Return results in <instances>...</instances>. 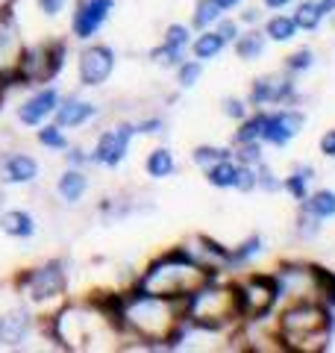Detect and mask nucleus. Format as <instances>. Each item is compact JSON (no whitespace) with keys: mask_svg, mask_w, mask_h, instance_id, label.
<instances>
[{"mask_svg":"<svg viewBox=\"0 0 335 353\" xmlns=\"http://www.w3.org/2000/svg\"><path fill=\"white\" fill-rule=\"evenodd\" d=\"M103 309H109V315L115 318V324L121 330V336L144 341L148 347H180L188 336L183 301L162 294H150L130 285L124 292L109 294L106 301H97Z\"/></svg>","mask_w":335,"mask_h":353,"instance_id":"obj_1","label":"nucleus"},{"mask_svg":"<svg viewBox=\"0 0 335 353\" xmlns=\"http://www.w3.org/2000/svg\"><path fill=\"white\" fill-rule=\"evenodd\" d=\"M218 277V274L206 271L200 262H194L188 256V250L180 248H171L165 250L162 256H156L148 268L139 274V280L132 285L150 292V294H162V297H174V301H185L192 292H197L206 280Z\"/></svg>","mask_w":335,"mask_h":353,"instance_id":"obj_2","label":"nucleus"},{"mask_svg":"<svg viewBox=\"0 0 335 353\" xmlns=\"http://www.w3.org/2000/svg\"><path fill=\"white\" fill-rule=\"evenodd\" d=\"M276 336L283 350H323L332 336V309L321 301L285 303L276 315Z\"/></svg>","mask_w":335,"mask_h":353,"instance_id":"obj_3","label":"nucleus"},{"mask_svg":"<svg viewBox=\"0 0 335 353\" xmlns=\"http://www.w3.org/2000/svg\"><path fill=\"white\" fill-rule=\"evenodd\" d=\"M185 324L200 333H223L230 327H241L238 297L232 280L212 277L183 301Z\"/></svg>","mask_w":335,"mask_h":353,"instance_id":"obj_4","label":"nucleus"},{"mask_svg":"<svg viewBox=\"0 0 335 353\" xmlns=\"http://www.w3.org/2000/svg\"><path fill=\"white\" fill-rule=\"evenodd\" d=\"M15 289L21 301L32 309V315L48 321L68 294V265H65V259H48L41 265H32L24 274H18Z\"/></svg>","mask_w":335,"mask_h":353,"instance_id":"obj_5","label":"nucleus"},{"mask_svg":"<svg viewBox=\"0 0 335 353\" xmlns=\"http://www.w3.org/2000/svg\"><path fill=\"white\" fill-rule=\"evenodd\" d=\"M65 57H68V41L65 39H39L27 41L24 59L18 65V85H48L65 68Z\"/></svg>","mask_w":335,"mask_h":353,"instance_id":"obj_6","label":"nucleus"},{"mask_svg":"<svg viewBox=\"0 0 335 353\" xmlns=\"http://www.w3.org/2000/svg\"><path fill=\"white\" fill-rule=\"evenodd\" d=\"M236 297H238V312L241 321H262L274 318L279 309V289L274 280V271H241L236 280Z\"/></svg>","mask_w":335,"mask_h":353,"instance_id":"obj_7","label":"nucleus"},{"mask_svg":"<svg viewBox=\"0 0 335 353\" xmlns=\"http://www.w3.org/2000/svg\"><path fill=\"white\" fill-rule=\"evenodd\" d=\"M27 39L24 27L15 15V9H0V92H6L9 85H18V65L24 59Z\"/></svg>","mask_w":335,"mask_h":353,"instance_id":"obj_8","label":"nucleus"},{"mask_svg":"<svg viewBox=\"0 0 335 353\" xmlns=\"http://www.w3.org/2000/svg\"><path fill=\"white\" fill-rule=\"evenodd\" d=\"M250 109H271V106H294L297 103V83L294 74L274 71V74H262L250 83V94H247Z\"/></svg>","mask_w":335,"mask_h":353,"instance_id":"obj_9","label":"nucleus"},{"mask_svg":"<svg viewBox=\"0 0 335 353\" xmlns=\"http://www.w3.org/2000/svg\"><path fill=\"white\" fill-rule=\"evenodd\" d=\"M115 65H118V53L112 44L85 41L80 53H77V77H80V85H85V88L103 85L109 77L115 74Z\"/></svg>","mask_w":335,"mask_h":353,"instance_id":"obj_10","label":"nucleus"},{"mask_svg":"<svg viewBox=\"0 0 335 353\" xmlns=\"http://www.w3.org/2000/svg\"><path fill=\"white\" fill-rule=\"evenodd\" d=\"M276 289H279V306L300 303V301H318V285L312 265L303 262H283L274 271Z\"/></svg>","mask_w":335,"mask_h":353,"instance_id":"obj_11","label":"nucleus"},{"mask_svg":"<svg viewBox=\"0 0 335 353\" xmlns=\"http://www.w3.org/2000/svg\"><path fill=\"white\" fill-rule=\"evenodd\" d=\"M136 121H121L112 130H103L92 148V159L100 168H118L130 157V145L136 139Z\"/></svg>","mask_w":335,"mask_h":353,"instance_id":"obj_12","label":"nucleus"},{"mask_svg":"<svg viewBox=\"0 0 335 353\" xmlns=\"http://www.w3.org/2000/svg\"><path fill=\"white\" fill-rule=\"evenodd\" d=\"M306 127V112L297 106L283 109H267L265 130H262V145L265 148H285L292 139H297Z\"/></svg>","mask_w":335,"mask_h":353,"instance_id":"obj_13","label":"nucleus"},{"mask_svg":"<svg viewBox=\"0 0 335 353\" xmlns=\"http://www.w3.org/2000/svg\"><path fill=\"white\" fill-rule=\"evenodd\" d=\"M62 101V92L56 85H36L32 92L15 106V118H18V124L21 127H27V130H36L41 127L44 121H53V112H56V106H59Z\"/></svg>","mask_w":335,"mask_h":353,"instance_id":"obj_14","label":"nucleus"},{"mask_svg":"<svg viewBox=\"0 0 335 353\" xmlns=\"http://www.w3.org/2000/svg\"><path fill=\"white\" fill-rule=\"evenodd\" d=\"M118 0H77L71 12V36L77 41H92L115 12Z\"/></svg>","mask_w":335,"mask_h":353,"instance_id":"obj_15","label":"nucleus"},{"mask_svg":"<svg viewBox=\"0 0 335 353\" xmlns=\"http://www.w3.org/2000/svg\"><path fill=\"white\" fill-rule=\"evenodd\" d=\"M41 174V165L32 153L12 150L0 159V183L3 185H30L36 183Z\"/></svg>","mask_w":335,"mask_h":353,"instance_id":"obj_16","label":"nucleus"},{"mask_svg":"<svg viewBox=\"0 0 335 353\" xmlns=\"http://www.w3.org/2000/svg\"><path fill=\"white\" fill-rule=\"evenodd\" d=\"M100 115L97 103L92 101H83L80 94H62L59 106L53 112V121L59 124L62 130H77V127H85Z\"/></svg>","mask_w":335,"mask_h":353,"instance_id":"obj_17","label":"nucleus"},{"mask_svg":"<svg viewBox=\"0 0 335 353\" xmlns=\"http://www.w3.org/2000/svg\"><path fill=\"white\" fill-rule=\"evenodd\" d=\"M92 189V180H88V171L85 168H65L56 180V197L65 203V206H80L83 197Z\"/></svg>","mask_w":335,"mask_h":353,"instance_id":"obj_18","label":"nucleus"},{"mask_svg":"<svg viewBox=\"0 0 335 353\" xmlns=\"http://www.w3.org/2000/svg\"><path fill=\"white\" fill-rule=\"evenodd\" d=\"M0 233L15 239V241H27L39 233V221L32 212H27V209H3L0 212Z\"/></svg>","mask_w":335,"mask_h":353,"instance_id":"obj_19","label":"nucleus"},{"mask_svg":"<svg viewBox=\"0 0 335 353\" xmlns=\"http://www.w3.org/2000/svg\"><path fill=\"white\" fill-rule=\"evenodd\" d=\"M265 253V239L259 233H250L244 241H238L236 248H230V259H227V274H241L244 268L259 259Z\"/></svg>","mask_w":335,"mask_h":353,"instance_id":"obj_20","label":"nucleus"},{"mask_svg":"<svg viewBox=\"0 0 335 353\" xmlns=\"http://www.w3.org/2000/svg\"><path fill=\"white\" fill-rule=\"evenodd\" d=\"M232 50H236V57L241 62H256L265 57V48H267V36L262 32V27H247L238 32V39L230 44Z\"/></svg>","mask_w":335,"mask_h":353,"instance_id":"obj_21","label":"nucleus"},{"mask_svg":"<svg viewBox=\"0 0 335 353\" xmlns=\"http://www.w3.org/2000/svg\"><path fill=\"white\" fill-rule=\"evenodd\" d=\"M223 50H227V41H223L215 30H200V32H194L192 44H188V57H194L200 62L218 59Z\"/></svg>","mask_w":335,"mask_h":353,"instance_id":"obj_22","label":"nucleus"},{"mask_svg":"<svg viewBox=\"0 0 335 353\" xmlns=\"http://www.w3.org/2000/svg\"><path fill=\"white\" fill-rule=\"evenodd\" d=\"M262 32L267 36V41H274V44H288V41L297 39L300 30H297V24H294L292 15L276 12V15H271V18L262 21Z\"/></svg>","mask_w":335,"mask_h":353,"instance_id":"obj_23","label":"nucleus"},{"mask_svg":"<svg viewBox=\"0 0 335 353\" xmlns=\"http://www.w3.org/2000/svg\"><path fill=\"white\" fill-rule=\"evenodd\" d=\"M206 183L212 185V189H221V192H232L236 189V176H238V162L236 159H221L215 165H209V168L203 171Z\"/></svg>","mask_w":335,"mask_h":353,"instance_id":"obj_24","label":"nucleus"},{"mask_svg":"<svg viewBox=\"0 0 335 353\" xmlns=\"http://www.w3.org/2000/svg\"><path fill=\"white\" fill-rule=\"evenodd\" d=\"M315 180V168L312 165H294L288 176H283V192H288L297 203H303L309 197V185Z\"/></svg>","mask_w":335,"mask_h":353,"instance_id":"obj_25","label":"nucleus"},{"mask_svg":"<svg viewBox=\"0 0 335 353\" xmlns=\"http://www.w3.org/2000/svg\"><path fill=\"white\" fill-rule=\"evenodd\" d=\"M144 171H148L150 180H168L176 171V157L168 148H153L144 157Z\"/></svg>","mask_w":335,"mask_h":353,"instance_id":"obj_26","label":"nucleus"},{"mask_svg":"<svg viewBox=\"0 0 335 353\" xmlns=\"http://www.w3.org/2000/svg\"><path fill=\"white\" fill-rule=\"evenodd\" d=\"M265 118H267V109H250V115L241 118L236 132H232V145H241V141H262Z\"/></svg>","mask_w":335,"mask_h":353,"instance_id":"obj_27","label":"nucleus"},{"mask_svg":"<svg viewBox=\"0 0 335 353\" xmlns=\"http://www.w3.org/2000/svg\"><path fill=\"white\" fill-rule=\"evenodd\" d=\"M227 15V9L221 6V0H197L194 3V12H192V30H212L218 21Z\"/></svg>","mask_w":335,"mask_h":353,"instance_id":"obj_28","label":"nucleus"},{"mask_svg":"<svg viewBox=\"0 0 335 353\" xmlns=\"http://www.w3.org/2000/svg\"><path fill=\"white\" fill-rule=\"evenodd\" d=\"M36 141L44 150H53V153H65L71 148V139L56 121H44L41 127H36Z\"/></svg>","mask_w":335,"mask_h":353,"instance_id":"obj_29","label":"nucleus"},{"mask_svg":"<svg viewBox=\"0 0 335 353\" xmlns=\"http://www.w3.org/2000/svg\"><path fill=\"white\" fill-rule=\"evenodd\" d=\"M294 24L300 32H315L321 24H323V12H321V6H318V0H300V3L294 6Z\"/></svg>","mask_w":335,"mask_h":353,"instance_id":"obj_30","label":"nucleus"},{"mask_svg":"<svg viewBox=\"0 0 335 353\" xmlns=\"http://www.w3.org/2000/svg\"><path fill=\"white\" fill-rule=\"evenodd\" d=\"M303 206L309 209L315 218L321 221H329L335 218V192L332 189H318V192H309V197L303 201Z\"/></svg>","mask_w":335,"mask_h":353,"instance_id":"obj_31","label":"nucleus"},{"mask_svg":"<svg viewBox=\"0 0 335 353\" xmlns=\"http://www.w3.org/2000/svg\"><path fill=\"white\" fill-rule=\"evenodd\" d=\"M203 65L206 62H200V59H183L180 65H176V68H174V74H176V88H183V92H188V88H194L200 80H203Z\"/></svg>","mask_w":335,"mask_h":353,"instance_id":"obj_32","label":"nucleus"},{"mask_svg":"<svg viewBox=\"0 0 335 353\" xmlns=\"http://www.w3.org/2000/svg\"><path fill=\"white\" fill-rule=\"evenodd\" d=\"M230 157H232V148H223V145H197L192 150V162L200 171H206L209 165H215L221 159H230Z\"/></svg>","mask_w":335,"mask_h":353,"instance_id":"obj_33","label":"nucleus"},{"mask_svg":"<svg viewBox=\"0 0 335 353\" xmlns=\"http://www.w3.org/2000/svg\"><path fill=\"white\" fill-rule=\"evenodd\" d=\"M185 57H188V50H183V48H171V44H165V41L159 44V48H153V50H150V62H153V65H159V68H168V71H174Z\"/></svg>","mask_w":335,"mask_h":353,"instance_id":"obj_34","label":"nucleus"},{"mask_svg":"<svg viewBox=\"0 0 335 353\" xmlns=\"http://www.w3.org/2000/svg\"><path fill=\"white\" fill-rule=\"evenodd\" d=\"M232 159L238 165L256 168L259 162H265V145L262 141H241V145H232Z\"/></svg>","mask_w":335,"mask_h":353,"instance_id":"obj_35","label":"nucleus"},{"mask_svg":"<svg viewBox=\"0 0 335 353\" xmlns=\"http://www.w3.org/2000/svg\"><path fill=\"white\" fill-rule=\"evenodd\" d=\"M256 192H265V194H279L283 192V176H279L267 162L256 165Z\"/></svg>","mask_w":335,"mask_h":353,"instance_id":"obj_36","label":"nucleus"},{"mask_svg":"<svg viewBox=\"0 0 335 353\" xmlns=\"http://www.w3.org/2000/svg\"><path fill=\"white\" fill-rule=\"evenodd\" d=\"M318 233H321V218H315L303 203H300V215L294 221V236L309 241V239H315Z\"/></svg>","mask_w":335,"mask_h":353,"instance_id":"obj_37","label":"nucleus"},{"mask_svg":"<svg viewBox=\"0 0 335 353\" xmlns=\"http://www.w3.org/2000/svg\"><path fill=\"white\" fill-rule=\"evenodd\" d=\"M192 39H194L192 24H180V21H176V24H168L165 27V36H162L165 44H171V48H183V50H188Z\"/></svg>","mask_w":335,"mask_h":353,"instance_id":"obj_38","label":"nucleus"},{"mask_svg":"<svg viewBox=\"0 0 335 353\" xmlns=\"http://www.w3.org/2000/svg\"><path fill=\"white\" fill-rule=\"evenodd\" d=\"M312 65H315V50L312 48H297L294 53H288L285 57V71L288 74H306Z\"/></svg>","mask_w":335,"mask_h":353,"instance_id":"obj_39","label":"nucleus"},{"mask_svg":"<svg viewBox=\"0 0 335 353\" xmlns=\"http://www.w3.org/2000/svg\"><path fill=\"white\" fill-rule=\"evenodd\" d=\"M221 112L227 115L230 121H236V124H238L241 118H247V115H250V103H247V97L227 94V97H223V101H221Z\"/></svg>","mask_w":335,"mask_h":353,"instance_id":"obj_40","label":"nucleus"},{"mask_svg":"<svg viewBox=\"0 0 335 353\" xmlns=\"http://www.w3.org/2000/svg\"><path fill=\"white\" fill-rule=\"evenodd\" d=\"M212 30H215L218 36H221L223 41H227V48H230V44L238 39V32H241V24H238V18H230V15H223V18H221V21H218V24L212 27Z\"/></svg>","mask_w":335,"mask_h":353,"instance_id":"obj_41","label":"nucleus"},{"mask_svg":"<svg viewBox=\"0 0 335 353\" xmlns=\"http://www.w3.org/2000/svg\"><path fill=\"white\" fill-rule=\"evenodd\" d=\"M62 157H65V162H68L71 168H85V171H88V165H94V159H92V150L77 148V145H71L68 150L62 153Z\"/></svg>","mask_w":335,"mask_h":353,"instance_id":"obj_42","label":"nucleus"},{"mask_svg":"<svg viewBox=\"0 0 335 353\" xmlns=\"http://www.w3.org/2000/svg\"><path fill=\"white\" fill-rule=\"evenodd\" d=\"M238 194H250L256 192V168H250V165H238V176H236V189Z\"/></svg>","mask_w":335,"mask_h":353,"instance_id":"obj_43","label":"nucleus"},{"mask_svg":"<svg viewBox=\"0 0 335 353\" xmlns=\"http://www.w3.org/2000/svg\"><path fill=\"white\" fill-rule=\"evenodd\" d=\"M136 132L139 136H162L165 132V118H159V115L141 118V121H136Z\"/></svg>","mask_w":335,"mask_h":353,"instance_id":"obj_44","label":"nucleus"},{"mask_svg":"<svg viewBox=\"0 0 335 353\" xmlns=\"http://www.w3.org/2000/svg\"><path fill=\"white\" fill-rule=\"evenodd\" d=\"M262 21H265V6H244L238 12L241 27H262Z\"/></svg>","mask_w":335,"mask_h":353,"instance_id":"obj_45","label":"nucleus"},{"mask_svg":"<svg viewBox=\"0 0 335 353\" xmlns=\"http://www.w3.org/2000/svg\"><path fill=\"white\" fill-rule=\"evenodd\" d=\"M36 6H39V12L53 21V18H59L65 9H68V0H36Z\"/></svg>","mask_w":335,"mask_h":353,"instance_id":"obj_46","label":"nucleus"},{"mask_svg":"<svg viewBox=\"0 0 335 353\" xmlns=\"http://www.w3.org/2000/svg\"><path fill=\"white\" fill-rule=\"evenodd\" d=\"M321 153L327 159H335V130H327L321 136Z\"/></svg>","mask_w":335,"mask_h":353,"instance_id":"obj_47","label":"nucleus"},{"mask_svg":"<svg viewBox=\"0 0 335 353\" xmlns=\"http://www.w3.org/2000/svg\"><path fill=\"white\" fill-rule=\"evenodd\" d=\"M294 0H262V6L265 9H271V12H283L285 6H292Z\"/></svg>","mask_w":335,"mask_h":353,"instance_id":"obj_48","label":"nucleus"},{"mask_svg":"<svg viewBox=\"0 0 335 353\" xmlns=\"http://www.w3.org/2000/svg\"><path fill=\"white\" fill-rule=\"evenodd\" d=\"M318 6H321L323 18H327V15H335V0H318Z\"/></svg>","mask_w":335,"mask_h":353,"instance_id":"obj_49","label":"nucleus"},{"mask_svg":"<svg viewBox=\"0 0 335 353\" xmlns=\"http://www.w3.org/2000/svg\"><path fill=\"white\" fill-rule=\"evenodd\" d=\"M241 3H244V0H221V6L227 9V12H232V9H238Z\"/></svg>","mask_w":335,"mask_h":353,"instance_id":"obj_50","label":"nucleus"},{"mask_svg":"<svg viewBox=\"0 0 335 353\" xmlns=\"http://www.w3.org/2000/svg\"><path fill=\"white\" fill-rule=\"evenodd\" d=\"M12 3H15V0H0V9H9Z\"/></svg>","mask_w":335,"mask_h":353,"instance_id":"obj_51","label":"nucleus"},{"mask_svg":"<svg viewBox=\"0 0 335 353\" xmlns=\"http://www.w3.org/2000/svg\"><path fill=\"white\" fill-rule=\"evenodd\" d=\"M3 209H6V206H3V192H0V212H3Z\"/></svg>","mask_w":335,"mask_h":353,"instance_id":"obj_52","label":"nucleus"},{"mask_svg":"<svg viewBox=\"0 0 335 353\" xmlns=\"http://www.w3.org/2000/svg\"><path fill=\"white\" fill-rule=\"evenodd\" d=\"M0 97H3V92H0Z\"/></svg>","mask_w":335,"mask_h":353,"instance_id":"obj_53","label":"nucleus"}]
</instances>
